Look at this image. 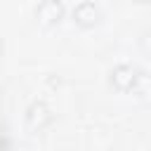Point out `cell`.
I'll list each match as a JSON object with an SVG mask.
<instances>
[{"label":"cell","mask_w":151,"mask_h":151,"mask_svg":"<svg viewBox=\"0 0 151 151\" xmlns=\"http://www.w3.org/2000/svg\"><path fill=\"white\" fill-rule=\"evenodd\" d=\"M52 123H54V113H52V109H50L42 99H35V101L28 104V109H26V113H24V127H26V132L40 134V132H45Z\"/></svg>","instance_id":"1"},{"label":"cell","mask_w":151,"mask_h":151,"mask_svg":"<svg viewBox=\"0 0 151 151\" xmlns=\"http://www.w3.org/2000/svg\"><path fill=\"white\" fill-rule=\"evenodd\" d=\"M64 14H66L64 0H40L38 7H35V12H33L35 21H38L42 28H54V26H59L61 19H64Z\"/></svg>","instance_id":"3"},{"label":"cell","mask_w":151,"mask_h":151,"mask_svg":"<svg viewBox=\"0 0 151 151\" xmlns=\"http://www.w3.org/2000/svg\"><path fill=\"white\" fill-rule=\"evenodd\" d=\"M71 19H73V24H76L78 28L87 31V28H94V26L101 21V9H99V5H97L94 0H80V2L73 7Z\"/></svg>","instance_id":"4"},{"label":"cell","mask_w":151,"mask_h":151,"mask_svg":"<svg viewBox=\"0 0 151 151\" xmlns=\"http://www.w3.org/2000/svg\"><path fill=\"white\" fill-rule=\"evenodd\" d=\"M139 71L142 68H137L134 64H118L109 71V85L116 92H123V94L134 92L137 80H139Z\"/></svg>","instance_id":"2"},{"label":"cell","mask_w":151,"mask_h":151,"mask_svg":"<svg viewBox=\"0 0 151 151\" xmlns=\"http://www.w3.org/2000/svg\"><path fill=\"white\" fill-rule=\"evenodd\" d=\"M0 52H2V40H0Z\"/></svg>","instance_id":"8"},{"label":"cell","mask_w":151,"mask_h":151,"mask_svg":"<svg viewBox=\"0 0 151 151\" xmlns=\"http://www.w3.org/2000/svg\"><path fill=\"white\" fill-rule=\"evenodd\" d=\"M137 2H142V5H151V0H137Z\"/></svg>","instance_id":"7"},{"label":"cell","mask_w":151,"mask_h":151,"mask_svg":"<svg viewBox=\"0 0 151 151\" xmlns=\"http://www.w3.org/2000/svg\"><path fill=\"white\" fill-rule=\"evenodd\" d=\"M134 92H137V97H142V99L151 101V73H146V71H139V80H137V87H134Z\"/></svg>","instance_id":"5"},{"label":"cell","mask_w":151,"mask_h":151,"mask_svg":"<svg viewBox=\"0 0 151 151\" xmlns=\"http://www.w3.org/2000/svg\"><path fill=\"white\" fill-rule=\"evenodd\" d=\"M142 47L151 54V31H146V33H142Z\"/></svg>","instance_id":"6"}]
</instances>
